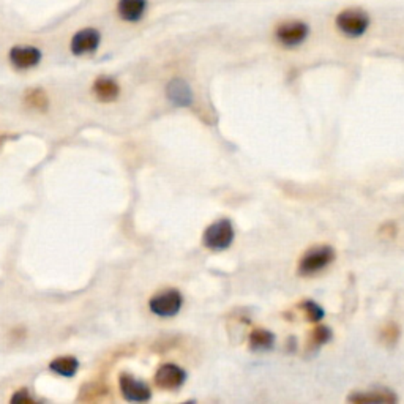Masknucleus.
Wrapping results in <instances>:
<instances>
[{
    "label": "nucleus",
    "instance_id": "1",
    "mask_svg": "<svg viewBox=\"0 0 404 404\" xmlns=\"http://www.w3.org/2000/svg\"><path fill=\"white\" fill-rule=\"evenodd\" d=\"M335 258H337V253L328 245H318L309 248V250L303 253L300 260H298L297 273L300 277L318 275V273L326 270L327 267L333 263Z\"/></svg>",
    "mask_w": 404,
    "mask_h": 404
},
{
    "label": "nucleus",
    "instance_id": "2",
    "mask_svg": "<svg viewBox=\"0 0 404 404\" xmlns=\"http://www.w3.org/2000/svg\"><path fill=\"white\" fill-rule=\"evenodd\" d=\"M235 239L234 225L231 220L221 218L214 221L202 234V244L210 251H225Z\"/></svg>",
    "mask_w": 404,
    "mask_h": 404
},
{
    "label": "nucleus",
    "instance_id": "3",
    "mask_svg": "<svg viewBox=\"0 0 404 404\" xmlns=\"http://www.w3.org/2000/svg\"><path fill=\"white\" fill-rule=\"evenodd\" d=\"M337 27L344 36L360 39L370 27V15L362 8H346L337 16Z\"/></svg>",
    "mask_w": 404,
    "mask_h": 404
},
{
    "label": "nucleus",
    "instance_id": "4",
    "mask_svg": "<svg viewBox=\"0 0 404 404\" xmlns=\"http://www.w3.org/2000/svg\"><path fill=\"white\" fill-rule=\"evenodd\" d=\"M309 35V27L303 21H286L275 30V39L279 45L294 49L305 43Z\"/></svg>",
    "mask_w": 404,
    "mask_h": 404
},
{
    "label": "nucleus",
    "instance_id": "5",
    "mask_svg": "<svg viewBox=\"0 0 404 404\" xmlns=\"http://www.w3.org/2000/svg\"><path fill=\"white\" fill-rule=\"evenodd\" d=\"M183 305V297L177 289H166L151 298V312L160 318H174Z\"/></svg>",
    "mask_w": 404,
    "mask_h": 404
},
{
    "label": "nucleus",
    "instance_id": "6",
    "mask_svg": "<svg viewBox=\"0 0 404 404\" xmlns=\"http://www.w3.org/2000/svg\"><path fill=\"white\" fill-rule=\"evenodd\" d=\"M186 381V372L176 363H165L155 372V384L163 390H179Z\"/></svg>",
    "mask_w": 404,
    "mask_h": 404
},
{
    "label": "nucleus",
    "instance_id": "7",
    "mask_svg": "<svg viewBox=\"0 0 404 404\" xmlns=\"http://www.w3.org/2000/svg\"><path fill=\"white\" fill-rule=\"evenodd\" d=\"M120 391L127 401L133 403H146L152 398L151 387L146 382L138 381L132 375H122L120 376Z\"/></svg>",
    "mask_w": 404,
    "mask_h": 404
},
{
    "label": "nucleus",
    "instance_id": "8",
    "mask_svg": "<svg viewBox=\"0 0 404 404\" xmlns=\"http://www.w3.org/2000/svg\"><path fill=\"white\" fill-rule=\"evenodd\" d=\"M347 401L354 404H393L398 401V396L390 389H372L354 391L347 396Z\"/></svg>",
    "mask_w": 404,
    "mask_h": 404
},
{
    "label": "nucleus",
    "instance_id": "9",
    "mask_svg": "<svg viewBox=\"0 0 404 404\" xmlns=\"http://www.w3.org/2000/svg\"><path fill=\"white\" fill-rule=\"evenodd\" d=\"M99 32L95 29H83L73 36L71 51L74 55H84L95 53L99 46Z\"/></svg>",
    "mask_w": 404,
    "mask_h": 404
},
{
    "label": "nucleus",
    "instance_id": "10",
    "mask_svg": "<svg viewBox=\"0 0 404 404\" xmlns=\"http://www.w3.org/2000/svg\"><path fill=\"white\" fill-rule=\"evenodd\" d=\"M10 60L20 70H27L40 64L41 53L34 46H16L10 51Z\"/></svg>",
    "mask_w": 404,
    "mask_h": 404
},
{
    "label": "nucleus",
    "instance_id": "11",
    "mask_svg": "<svg viewBox=\"0 0 404 404\" xmlns=\"http://www.w3.org/2000/svg\"><path fill=\"white\" fill-rule=\"evenodd\" d=\"M167 98L172 104H176L179 108H186L191 106L193 103V90L188 85V83L180 78L172 79L169 84H167Z\"/></svg>",
    "mask_w": 404,
    "mask_h": 404
},
{
    "label": "nucleus",
    "instance_id": "12",
    "mask_svg": "<svg viewBox=\"0 0 404 404\" xmlns=\"http://www.w3.org/2000/svg\"><path fill=\"white\" fill-rule=\"evenodd\" d=\"M275 333L263 327L253 328L250 337H248V346L253 352H269L275 347Z\"/></svg>",
    "mask_w": 404,
    "mask_h": 404
},
{
    "label": "nucleus",
    "instance_id": "13",
    "mask_svg": "<svg viewBox=\"0 0 404 404\" xmlns=\"http://www.w3.org/2000/svg\"><path fill=\"white\" fill-rule=\"evenodd\" d=\"M117 11L123 21L138 22L147 11V0H119Z\"/></svg>",
    "mask_w": 404,
    "mask_h": 404
},
{
    "label": "nucleus",
    "instance_id": "14",
    "mask_svg": "<svg viewBox=\"0 0 404 404\" xmlns=\"http://www.w3.org/2000/svg\"><path fill=\"white\" fill-rule=\"evenodd\" d=\"M93 92H95V95L99 102L109 103V102H114V99L119 97L120 87L114 79L98 78L95 81V84H93Z\"/></svg>",
    "mask_w": 404,
    "mask_h": 404
},
{
    "label": "nucleus",
    "instance_id": "15",
    "mask_svg": "<svg viewBox=\"0 0 404 404\" xmlns=\"http://www.w3.org/2000/svg\"><path fill=\"white\" fill-rule=\"evenodd\" d=\"M333 338V332L330 327L327 326H318L314 327L312 333L308 335V341H307V349L309 352L319 351L322 346H326L328 341Z\"/></svg>",
    "mask_w": 404,
    "mask_h": 404
},
{
    "label": "nucleus",
    "instance_id": "16",
    "mask_svg": "<svg viewBox=\"0 0 404 404\" xmlns=\"http://www.w3.org/2000/svg\"><path fill=\"white\" fill-rule=\"evenodd\" d=\"M78 360L74 357H59L55 358L49 365V368H51L54 372H57L60 376H65V377H71L76 375L78 371Z\"/></svg>",
    "mask_w": 404,
    "mask_h": 404
},
{
    "label": "nucleus",
    "instance_id": "17",
    "mask_svg": "<svg viewBox=\"0 0 404 404\" xmlns=\"http://www.w3.org/2000/svg\"><path fill=\"white\" fill-rule=\"evenodd\" d=\"M298 309L303 313V316H305V319L308 322H321L322 319H324V308H322L319 303H316L314 300H303L298 303Z\"/></svg>",
    "mask_w": 404,
    "mask_h": 404
},
{
    "label": "nucleus",
    "instance_id": "18",
    "mask_svg": "<svg viewBox=\"0 0 404 404\" xmlns=\"http://www.w3.org/2000/svg\"><path fill=\"white\" fill-rule=\"evenodd\" d=\"M24 102L29 108H32L35 111H46L49 106V99L45 90L41 89H32L26 93V98H24Z\"/></svg>",
    "mask_w": 404,
    "mask_h": 404
},
{
    "label": "nucleus",
    "instance_id": "19",
    "mask_svg": "<svg viewBox=\"0 0 404 404\" xmlns=\"http://www.w3.org/2000/svg\"><path fill=\"white\" fill-rule=\"evenodd\" d=\"M400 326H396L395 322H389L381 328V333H379V340L382 341L385 346H395L400 340Z\"/></svg>",
    "mask_w": 404,
    "mask_h": 404
},
{
    "label": "nucleus",
    "instance_id": "20",
    "mask_svg": "<svg viewBox=\"0 0 404 404\" xmlns=\"http://www.w3.org/2000/svg\"><path fill=\"white\" fill-rule=\"evenodd\" d=\"M11 401H15V403H34L32 398L29 396L27 393V390H20L18 393L11 398Z\"/></svg>",
    "mask_w": 404,
    "mask_h": 404
}]
</instances>
